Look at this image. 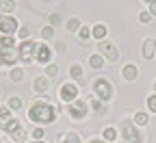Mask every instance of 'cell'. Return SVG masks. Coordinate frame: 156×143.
Wrapping results in <instances>:
<instances>
[{
  "label": "cell",
  "mask_w": 156,
  "mask_h": 143,
  "mask_svg": "<svg viewBox=\"0 0 156 143\" xmlns=\"http://www.w3.org/2000/svg\"><path fill=\"white\" fill-rule=\"evenodd\" d=\"M28 119L35 121V124H39V126H48V124H52V121L56 119V109L50 104L48 100L37 98L30 104V109H28Z\"/></svg>",
  "instance_id": "cell-1"
},
{
  "label": "cell",
  "mask_w": 156,
  "mask_h": 143,
  "mask_svg": "<svg viewBox=\"0 0 156 143\" xmlns=\"http://www.w3.org/2000/svg\"><path fill=\"white\" fill-rule=\"evenodd\" d=\"M93 93H95V100L108 102V100H113V95H115V87L111 85V80H108L106 76H102V78H95V80H93Z\"/></svg>",
  "instance_id": "cell-2"
},
{
  "label": "cell",
  "mask_w": 156,
  "mask_h": 143,
  "mask_svg": "<svg viewBox=\"0 0 156 143\" xmlns=\"http://www.w3.org/2000/svg\"><path fill=\"white\" fill-rule=\"evenodd\" d=\"M35 48H37V41H33V39H26V41L17 44V59H20V63H24V65L35 63Z\"/></svg>",
  "instance_id": "cell-3"
},
{
  "label": "cell",
  "mask_w": 156,
  "mask_h": 143,
  "mask_svg": "<svg viewBox=\"0 0 156 143\" xmlns=\"http://www.w3.org/2000/svg\"><path fill=\"white\" fill-rule=\"evenodd\" d=\"M78 95H80V91H78V85L76 83H65V85L58 87V98H61L63 102H69V104H72Z\"/></svg>",
  "instance_id": "cell-4"
},
{
  "label": "cell",
  "mask_w": 156,
  "mask_h": 143,
  "mask_svg": "<svg viewBox=\"0 0 156 143\" xmlns=\"http://www.w3.org/2000/svg\"><path fill=\"white\" fill-rule=\"evenodd\" d=\"M17 30H20V24H17V20L13 15L2 17V22H0V35L2 37H13Z\"/></svg>",
  "instance_id": "cell-5"
},
{
  "label": "cell",
  "mask_w": 156,
  "mask_h": 143,
  "mask_svg": "<svg viewBox=\"0 0 156 143\" xmlns=\"http://www.w3.org/2000/svg\"><path fill=\"white\" fill-rule=\"evenodd\" d=\"M5 132H7L15 143H22V141L26 139V130H24V126L20 124L17 119H13V121H11V124L7 126V130H5Z\"/></svg>",
  "instance_id": "cell-6"
},
{
  "label": "cell",
  "mask_w": 156,
  "mask_h": 143,
  "mask_svg": "<svg viewBox=\"0 0 156 143\" xmlns=\"http://www.w3.org/2000/svg\"><path fill=\"white\" fill-rule=\"evenodd\" d=\"M98 48H100V52H102V59H104V61H111V63H115V61L119 59V50H117L111 41H106V39L98 44Z\"/></svg>",
  "instance_id": "cell-7"
},
{
  "label": "cell",
  "mask_w": 156,
  "mask_h": 143,
  "mask_svg": "<svg viewBox=\"0 0 156 143\" xmlns=\"http://www.w3.org/2000/svg\"><path fill=\"white\" fill-rule=\"evenodd\" d=\"M67 113H69L72 119H85L87 117V102L74 100L72 104H69V109H67Z\"/></svg>",
  "instance_id": "cell-8"
},
{
  "label": "cell",
  "mask_w": 156,
  "mask_h": 143,
  "mask_svg": "<svg viewBox=\"0 0 156 143\" xmlns=\"http://www.w3.org/2000/svg\"><path fill=\"white\" fill-rule=\"evenodd\" d=\"M35 61L37 63H50L52 61V50H50V46L48 44H37V48H35Z\"/></svg>",
  "instance_id": "cell-9"
},
{
  "label": "cell",
  "mask_w": 156,
  "mask_h": 143,
  "mask_svg": "<svg viewBox=\"0 0 156 143\" xmlns=\"http://www.w3.org/2000/svg\"><path fill=\"white\" fill-rule=\"evenodd\" d=\"M0 59H2V65L13 67L17 63V48H0Z\"/></svg>",
  "instance_id": "cell-10"
},
{
  "label": "cell",
  "mask_w": 156,
  "mask_h": 143,
  "mask_svg": "<svg viewBox=\"0 0 156 143\" xmlns=\"http://www.w3.org/2000/svg\"><path fill=\"white\" fill-rule=\"evenodd\" d=\"M124 141H126V143H141V134H139V130H136V126H128V124H126Z\"/></svg>",
  "instance_id": "cell-11"
},
{
  "label": "cell",
  "mask_w": 156,
  "mask_h": 143,
  "mask_svg": "<svg viewBox=\"0 0 156 143\" xmlns=\"http://www.w3.org/2000/svg\"><path fill=\"white\" fill-rule=\"evenodd\" d=\"M13 121V113L7 109V104L5 106H0V132H5L7 130V126Z\"/></svg>",
  "instance_id": "cell-12"
},
{
  "label": "cell",
  "mask_w": 156,
  "mask_h": 143,
  "mask_svg": "<svg viewBox=\"0 0 156 143\" xmlns=\"http://www.w3.org/2000/svg\"><path fill=\"white\" fill-rule=\"evenodd\" d=\"M141 54H143V59H152L154 54H156V41H154V39H145V41H143V48H141Z\"/></svg>",
  "instance_id": "cell-13"
},
{
  "label": "cell",
  "mask_w": 156,
  "mask_h": 143,
  "mask_svg": "<svg viewBox=\"0 0 156 143\" xmlns=\"http://www.w3.org/2000/svg\"><path fill=\"white\" fill-rule=\"evenodd\" d=\"M33 89H35L37 93H46V91L50 89V80H48L46 76H37L35 83H33Z\"/></svg>",
  "instance_id": "cell-14"
},
{
  "label": "cell",
  "mask_w": 156,
  "mask_h": 143,
  "mask_svg": "<svg viewBox=\"0 0 156 143\" xmlns=\"http://www.w3.org/2000/svg\"><path fill=\"white\" fill-rule=\"evenodd\" d=\"M106 33H108L106 24H95V26L91 28V37H93V39H98V41H104Z\"/></svg>",
  "instance_id": "cell-15"
},
{
  "label": "cell",
  "mask_w": 156,
  "mask_h": 143,
  "mask_svg": "<svg viewBox=\"0 0 156 143\" xmlns=\"http://www.w3.org/2000/svg\"><path fill=\"white\" fill-rule=\"evenodd\" d=\"M24 106V102H22V98H17V95H11L9 100H7V109L13 113V111H20Z\"/></svg>",
  "instance_id": "cell-16"
},
{
  "label": "cell",
  "mask_w": 156,
  "mask_h": 143,
  "mask_svg": "<svg viewBox=\"0 0 156 143\" xmlns=\"http://www.w3.org/2000/svg\"><path fill=\"white\" fill-rule=\"evenodd\" d=\"M9 78H11V83H22L24 80V70L22 67H11L9 70Z\"/></svg>",
  "instance_id": "cell-17"
},
{
  "label": "cell",
  "mask_w": 156,
  "mask_h": 143,
  "mask_svg": "<svg viewBox=\"0 0 156 143\" xmlns=\"http://www.w3.org/2000/svg\"><path fill=\"white\" fill-rule=\"evenodd\" d=\"M122 74H124L126 80H134L136 76H139V70H136V65H126V67L122 70Z\"/></svg>",
  "instance_id": "cell-18"
},
{
  "label": "cell",
  "mask_w": 156,
  "mask_h": 143,
  "mask_svg": "<svg viewBox=\"0 0 156 143\" xmlns=\"http://www.w3.org/2000/svg\"><path fill=\"white\" fill-rule=\"evenodd\" d=\"M13 11H15V2H13V0H5V2H0V13H2L5 17L11 15Z\"/></svg>",
  "instance_id": "cell-19"
},
{
  "label": "cell",
  "mask_w": 156,
  "mask_h": 143,
  "mask_svg": "<svg viewBox=\"0 0 156 143\" xmlns=\"http://www.w3.org/2000/svg\"><path fill=\"white\" fill-rule=\"evenodd\" d=\"M89 65H91L93 70H102V67H104L102 54H91V56H89Z\"/></svg>",
  "instance_id": "cell-20"
},
{
  "label": "cell",
  "mask_w": 156,
  "mask_h": 143,
  "mask_svg": "<svg viewBox=\"0 0 156 143\" xmlns=\"http://www.w3.org/2000/svg\"><path fill=\"white\" fill-rule=\"evenodd\" d=\"M150 124V115L139 111V113H134V126H147Z\"/></svg>",
  "instance_id": "cell-21"
},
{
  "label": "cell",
  "mask_w": 156,
  "mask_h": 143,
  "mask_svg": "<svg viewBox=\"0 0 156 143\" xmlns=\"http://www.w3.org/2000/svg\"><path fill=\"white\" fill-rule=\"evenodd\" d=\"M102 139H104L106 143H113V141L117 139V130H115L113 126H106V128H104V132H102Z\"/></svg>",
  "instance_id": "cell-22"
},
{
  "label": "cell",
  "mask_w": 156,
  "mask_h": 143,
  "mask_svg": "<svg viewBox=\"0 0 156 143\" xmlns=\"http://www.w3.org/2000/svg\"><path fill=\"white\" fill-rule=\"evenodd\" d=\"M58 141H63V143H83V141H80V137H78L76 132H65L63 137L58 134Z\"/></svg>",
  "instance_id": "cell-23"
},
{
  "label": "cell",
  "mask_w": 156,
  "mask_h": 143,
  "mask_svg": "<svg viewBox=\"0 0 156 143\" xmlns=\"http://www.w3.org/2000/svg\"><path fill=\"white\" fill-rule=\"evenodd\" d=\"M65 26H67L69 33H76V30H80V28H83V24H80V20H78V17H69Z\"/></svg>",
  "instance_id": "cell-24"
},
{
  "label": "cell",
  "mask_w": 156,
  "mask_h": 143,
  "mask_svg": "<svg viewBox=\"0 0 156 143\" xmlns=\"http://www.w3.org/2000/svg\"><path fill=\"white\" fill-rule=\"evenodd\" d=\"M91 109H93V113L95 115H104V102H100V100H91Z\"/></svg>",
  "instance_id": "cell-25"
},
{
  "label": "cell",
  "mask_w": 156,
  "mask_h": 143,
  "mask_svg": "<svg viewBox=\"0 0 156 143\" xmlns=\"http://www.w3.org/2000/svg\"><path fill=\"white\" fill-rule=\"evenodd\" d=\"M0 48H17L13 37H0Z\"/></svg>",
  "instance_id": "cell-26"
},
{
  "label": "cell",
  "mask_w": 156,
  "mask_h": 143,
  "mask_svg": "<svg viewBox=\"0 0 156 143\" xmlns=\"http://www.w3.org/2000/svg\"><path fill=\"white\" fill-rule=\"evenodd\" d=\"M69 78H78V80H80L83 78V67L80 65H72L69 67Z\"/></svg>",
  "instance_id": "cell-27"
},
{
  "label": "cell",
  "mask_w": 156,
  "mask_h": 143,
  "mask_svg": "<svg viewBox=\"0 0 156 143\" xmlns=\"http://www.w3.org/2000/svg\"><path fill=\"white\" fill-rule=\"evenodd\" d=\"M46 78H54V76H58V65H54V63H50L48 67H46V74H44Z\"/></svg>",
  "instance_id": "cell-28"
},
{
  "label": "cell",
  "mask_w": 156,
  "mask_h": 143,
  "mask_svg": "<svg viewBox=\"0 0 156 143\" xmlns=\"http://www.w3.org/2000/svg\"><path fill=\"white\" fill-rule=\"evenodd\" d=\"M17 35H20V39H22V41H26V39H30V28H28V26H20Z\"/></svg>",
  "instance_id": "cell-29"
},
{
  "label": "cell",
  "mask_w": 156,
  "mask_h": 143,
  "mask_svg": "<svg viewBox=\"0 0 156 143\" xmlns=\"http://www.w3.org/2000/svg\"><path fill=\"white\" fill-rule=\"evenodd\" d=\"M44 134H46V130H44L41 126H37V128L33 130V141H44Z\"/></svg>",
  "instance_id": "cell-30"
},
{
  "label": "cell",
  "mask_w": 156,
  "mask_h": 143,
  "mask_svg": "<svg viewBox=\"0 0 156 143\" xmlns=\"http://www.w3.org/2000/svg\"><path fill=\"white\" fill-rule=\"evenodd\" d=\"M54 37V28L52 26H41V39H52Z\"/></svg>",
  "instance_id": "cell-31"
},
{
  "label": "cell",
  "mask_w": 156,
  "mask_h": 143,
  "mask_svg": "<svg viewBox=\"0 0 156 143\" xmlns=\"http://www.w3.org/2000/svg\"><path fill=\"white\" fill-rule=\"evenodd\" d=\"M78 35H80V39H83V41H87V39L91 37V28H89V26H83L80 30H78Z\"/></svg>",
  "instance_id": "cell-32"
},
{
  "label": "cell",
  "mask_w": 156,
  "mask_h": 143,
  "mask_svg": "<svg viewBox=\"0 0 156 143\" xmlns=\"http://www.w3.org/2000/svg\"><path fill=\"white\" fill-rule=\"evenodd\" d=\"M147 109H150V113H156V93L147 98Z\"/></svg>",
  "instance_id": "cell-33"
},
{
  "label": "cell",
  "mask_w": 156,
  "mask_h": 143,
  "mask_svg": "<svg viewBox=\"0 0 156 143\" xmlns=\"http://www.w3.org/2000/svg\"><path fill=\"white\" fill-rule=\"evenodd\" d=\"M139 20H141V22H143V24H150V20H152V15H150V11H141V13H139Z\"/></svg>",
  "instance_id": "cell-34"
},
{
  "label": "cell",
  "mask_w": 156,
  "mask_h": 143,
  "mask_svg": "<svg viewBox=\"0 0 156 143\" xmlns=\"http://www.w3.org/2000/svg\"><path fill=\"white\" fill-rule=\"evenodd\" d=\"M50 24H52V26H58V24H61V15L52 13V15H50Z\"/></svg>",
  "instance_id": "cell-35"
},
{
  "label": "cell",
  "mask_w": 156,
  "mask_h": 143,
  "mask_svg": "<svg viewBox=\"0 0 156 143\" xmlns=\"http://www.w3.org/2000/svg\"><path fill=\"white\" fill-rule=\"evenodd\" d=\"M56 50H58V52H65V50H67L65 41H58V44H56Z\"/></svg>",
  "instance_id": "cell-36"
},
{
  "label": "cell",
  "mask_w": 156,
  "mask_h": 143,
  "mask_svg": "<svg viewBox=\"0 0 156 143\" xmlns=\"http://www.w3.org/2000/svg\"><path fill=\"white\" fill-rule=\"evenodd\" d=\"M150 15H156V0H154V2H150Z\"/></svg>",
  "instance_id": "cell-37"
},
{
  "label": "cell",
  "mask_w": 156,
  "mask_h": 143,
  "mask_svg": "<svg viewBox=\"0 0 156 143\" xmlns=\"http://www.w3.org/2000/svg\"><path fill=\"white\" fill-rule=\"evenodd\" d=\"M89 143H106V141H104V139H91Z\"/></svg>",
  "instance_id": "cell-38"
},
{
  "label": "cell",
  "mask_w": 156,
  "mask_h": 143,
  "mask_svg": "<svg viewBox=\"0 0 156 143\" xmlns=\"http://www.w3.org/2000/svg\"><path fill=\"white\" fill-rule=\"evenodd\" d=\"M30 143H46V141H30Z\"/></svg>",
  "instance_id": "cell-39"
},
{
  "label": "cell",
  "mask_w": 156,
  "mask_h": 143,
  "mask_svg": "<svg viewBox=\"0 0 156 143\" xmlns=\"http://www.w3.org/2000/svg\"><path fill=\"white\" fill-rule=\"evenodd\" d=\"M2 17H5V15H2V13H0V22H2Z\"/></svg>",
  "instance_id": "cell-40"
},
{
  "label": "cell",
  "mask_w": 156,
  "mask_h": 143,
  "mask_svg": "<svg viewBox=\"0 0 156 143\" xmlns=\"http://www.w3.org/2000/svg\"><path fill=\"white\" fill-rule=\"evenodd\" d=\"M154 91H156V80H154Z\"/></svg>",
  "instance_id": "cell-41"
},
{
  "label": "cell",
  "mask_w": 156,
  "mask_h": 143,
  "mask_svg": "<svg viewBox=\"0 0 156 143\" xmlns=\"http://www.w3.org/2000/svg\"><path fill=\"white\" fill-rule=\"evenodd\" d=\"M0 67H2V59H0Z\"/></svg>",
  "instance_id": "cell-42"
},
{
  "label": "cell",
  "mask_w": 156,
  "mask_h": 143,
  "mask_svg": "<svg viewBox=\"0 0 156 143\" xmlns=\"http://www.w3.org/2000/svg\"><path fill=\"white\" fill-rule=\"evenodd\" d=\"M0 143H5V141H2V137H0Z\"/></svg>",
  "instance_id": "cell-43"
},
{
  "label": "cell",
  "mask_w": 156,
  "mask_h": 143,
  "mask_svg": "<svg viewBox=\"0 0 156 143\" xmlns=\"http://www.w3.org/2000/svg\"><path fill=\"white\" fill-rule=\"evenodd\" d=\"M58 143H63V141H58Z\"/></svg>",
  "instance_id": "cell-44"
},
{
  "label": "cell",
  "mask_w": 156,
  "mask_h": 143,
  "mask_svg": "<svg viewBox=\"0 0 156 143\" xmlns=\"http://www.w3.org/2000/svg\"><path fill=\"white\" fill-rule=\"evenodd\" d=\"M122 143H126V141H122Z\"/></svg>",
  "instance_id": "cell-45"
},
{
  "label": "cell",
  "mask_w": 156,
  "mask_h": 143,
  "mask_svg": "<svg viewBox=\"0 0 156 143\" xmlns=\"http://www.w3.org/2000/svg\"><path fill=\"white\" fill-rule=\"evenodd\" d=\"M0 37H2V35H0Z\"/></svg>",
  "instance_id": "cell-46"
}]
</instances>
